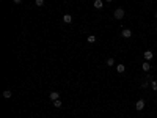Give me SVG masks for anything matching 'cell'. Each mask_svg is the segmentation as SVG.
<instances>
[{
  "label": "cell",
  "instance_id": "11",
  "mask_svg": "<svg viewBox=\"0 0 157 118\" xmlns=\"http://www.w3.org/2000/svg\"><path fill=\"white\" fill-rule=\"evenodd\" d=\"M105 63H107V66H113V65H115V60H113V58H107Z\"/></svg>",
  "mask_w": 157,
  "mask_h": 118
},
{
  "label": "cell",
  "instance_id": "18",
  "mask_svg": "<svg viewBox=\"0 0 157 118\" xmlns=\"http://www.w3.org/2000/svg\"><path fill=\"white\" fill-rule=\"evenodd\" d=\"M154 16H156V17H157V11H156V14H154Z\"/></svg>",
  "mask_w": 157,
  "mask_h": 118
},
{
  "label": "cell",
  "instance_id": "8",
  "mask_svg": "<svg viewBox=\"0 0 157 118\" xmlns=\"http://www.w3.org/2000/svg\"><path fill=\"white\" fill-rule=\"evenodd\" d=\"M116 71L120 72V74H123V72L126 71V66H124V65H118V66H116Z\"/></svg>",
  "mask_w": 157,
  "mask_h": 118
},
{
  "label": "cell",
  "instance_id": "1",
  "mask_svg": "<svg viewBox=\"0 0 157 118\" xmlns=\"http://www.w3.org/2000/svg\"><path fill=\"white\" fill-rule=\"evenodd\" d=\"M124 17V10L123 8H116L115 10V19H123Z\"/></svg>",
  "mask_w": 157,
  "mask_h": 118
},
{
  "label": "cell",
  "instance_id": "15",
  "mask_svg": "<svg viewBox=\"0 0 157 118\" xmlns=\"http://www.w3.org/2000/svg\"><path fill=\"white\" fill-rule=\"evenodd\" d=\"M53 106H55V107H61V101H60V99L53 101Z\"/></svg>",
  "mask_w": 157,
  "mask_h": 118
},
{
  "label": "cell",
  "instance_id": "4",
  "mask_svg": "<svg viewBox=\"0 0 157 118\" xmlns=\"http://www.w3.org/2000/svg\"><path fill=\"white\" fill-rule=\"evenodd\" d=\"M121 35H123V38H131V36H132V32L129 30V28H124Z\"/></svg>",
  "mask_w": 157,
  "mask_h": 118
},
{
  "label": "cell",
  "instance_id": "3",
  "mask_svg": "<svg viewBox=\"0 0 157 118\" xmlns=\"http://www.w3.org/2000/svg\"><path fill=\"white\" fill-rule=\"evenodd\" d=\"M94 8H96V10H102V8H104V2H102V0H94Z\"/></svg>",
  "mask_w": 157,
  "mask_h": 118
},
{
  "label": "cell",
  "instance_id": "13",
  "mask_svg": "<svg viewBox=\"0 0 157 118\" xmlns=\"http://www.w3.org/2000/svg\"><path fill=\"white\" fill-rule=\"evenodd\" d=\"M151 87H152L154 91H157V80H152V82H151Z\"/></svg>",
  "mask_w": 157,
  "mask_h": 118
},
{
  "label": "cell",
  "instance_id": "7",
  "mask_svg": "<svg viewBox=\"0 0 157 118\" xmlns=\"http://www.w3.org/2000/svg\"><path fill=\"white\" fill-rule=\"evenodd\" d=\"M49 98L52 99V101H57V99H60V95H58L57 91H52L50 95H49Z\"/></svg>",
  "mask_w": 157,
  "mask_h": 118
},
{
  "label": "cell",
  "instance_id": "6",
  "mask_svg": "<svg viewBox=\"0 0 157 118\" xmlns=\"http://www.w3.org/2000/svg\"><path fill=\"white\" fill-rule=\"evenodd\" d=\"M143 57H145V60H151V58L154 57V54L151 52V50H146V52L143 54Z\"/></svg>",
  "mask_w": 157,
  "mask_h": 118
},
{
  "label": "cell",
  "instance_id": "9",
  "mask_svg": "<svg viewBox=\"0 0 157 118\" xmlns=\"http://www.w3.org/2000/svg\"><path fill=\"white\" fill-rule=\"evenodd\" d=\"M3 98L10 99V98H11V91H10V90H5V91H3Z\"/></svg>",
  "mask_w": 157,
  "mask_h": 118
},
{
  "label": "cell",
  "instance_id": "17",
  "mask_svg": "<svg viewBox=\"0 0 157 118\" xmlns=\"http://www.w3.org/2000/svg\"><path fill=\"white\" fill-rule=\"evenodd\" d=\"M21 2H22V0H14V3H21Z\"/></svg>",
  "mask_w": 157,
  "mask_h": 118
},
{
  "label": "cell",
  "instance_id": "19",
  "mask_svg": "<svg viewBox=\"0 0 157 118\" xmlns=\"http://www.w3.org/2000/svg\"><path fill=\"white\" fill-rule=\"evenodd\" d=\"M105 2H112V0H105Z\"/></svg>",
  "mask_w": 157,
  "mask_h": 118
},
{
  "label": "cell",
  "instance_id": "16",
  "mask_svg": "<svg viewBox=\"0 0 157 118\" xmlns=\"http://www.w3.org/2000/svg\"><path fill=\"white\" fill-rule=\"evenodd\" d=\"M148 85H149V82L146 80V82H143V84H141V88H146V87H148Z\"/></svg>",
  "mask_w": 157,
  "mask_h": 118
},
{
  "label": "cell",
  "instance_id": "10",
  "mask_svg": "<svg viewBox=\"0 0 157 118\" xmlns=\"http://www.w3.org/2000/svg\"><path fill=\"white\" fill-rule=\"evenodd\" d=\"M149 69H151V65L148 61H145V63H143V71H149Z\"/></svg>",
  "mask_w": 157,
  "mask_h": 118
},
{
  "label": "cell",
  "instance_id": "2",
  "mask_svg": "<svg viewBox=\"0 0 157 118\" xmlns=\"http://www.w3.org/2000/svg\"><path fill=\"white\" fill-rule=\"evenodd\" d=\"M135 109H137V110H143V109H145V101H143V99H138V101L135 102Z\"/></svg>",
  "mask_w": 157,
  "mask_h": 118
},
{
  "label": "cell",
  "instance_id": "12",
  "mask_svg": "<svg viewBox=\"0 0 157 118\" xmlns=\"http://www.w3.org/2000/svg\"><path fill=\"white\" fill-rule=\"evenodd\" d=\"M88 43H96V36H94V35H90V36H88Z\"/></svg>",
  "mask_w": 157,
  "mask_h": 118
},
{
  "label": "cell",
  "instance_id": "5",
  "mask_svg": "<svg viewBox=\"0 0 157 118\" xmlns=\"http://www.w3.org/2000/svg\"><path fill=\"white\" fill-rule=\"evenodd\" d=\"M63 22L64 24H71L72 22V16L71 14H64L63 16Z\"/></svg>",
  "mask_w": 157,
  "mask_h": 118
},
{
  "label": "cell",
  "instance_id": "20",
  "mask_svg": "<svg viewBox=\"0 0 157 118\" xmlns=\"http://www.w3.org/2000/svg\"><path fill=\"white\" fill-rule=\"evenodd\" d=\"M156 27H157V25H156Z\"/></svg>",
  "mask_w": 157,
  "mask_h": 118
},
{
  "label": "cell",
  "instance_id": "14",
  "mask_svg": "<svg viewBox=\"0 0 157 118\" xmlns=\"http://www.w3.org/2000/svg\"><path fill=\"white\" fill-rule=\"evenodd\" d=\"M35 3H36V6H42L44 5V0H35Z\"/></svg>",
  "mask_w": 157,
  "mask_h": 118
}]
</instances>
